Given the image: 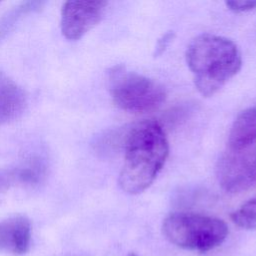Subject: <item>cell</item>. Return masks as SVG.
Returning <instances> with one entry per match:
<instances>
[{"label":"cell","mask_w":256,"mask_h":256,"mask_svg":"<svg viewBox=\"0 0 256 256\" xmlns=\"http://www.w3.org/2000/svg\"><path fill=\"white\" fill-rule=\"evenodd\" d=\"M124 151L119 186L128 194H139L153 183L168 157L169 145L163 128L153 120L137 123L126 134Z\"/></svg>","instance_id":"obj_1"},{"label":"cell","mask_w":256,"mask_h":256,"mask_svg":"<svg viewBox=\"0 0 256 256\" xmlns=\"http://www.w3.org/2000/svg\"><path fill=\"white\" fill-rule=\"evenodd\" d=\"M186 61L196 89L205 97L217 93L242 65L237 45L213 34H202L193 39L187 47Z\"/></svg>","instance_id":"obj_2"},{"label":"cell","mask_w":256,"mask_h":256,"mask_svg":"<svg viewBox=\"0 0 256 256\" xmlns=\"http://www.w3.org/2000/svg\"><path fill=\"white\" fill-rule=\"evenodd\" d=\"M162 233L170 243L179 248L205 253L225 241L228 227L216 217L176 212L163 220Z\"/></svg>","instance_id":"obj_3"},{"label":"cell","mask_w":256,"mask_h":256,"mask_svg":"<svg viewBox=\"0 0 256 256\" xmlns=\"http://www.w3.org/2000/svg\"><path fill=\"white\" fill-rule=\"evenodd\" d=\"M108 89L113 103L120 109L144 113L158 108L165 100L164 88L156 81L114 66L108 71Z\"/></svg>","instance_id":"obj_4"},{"label":"cell","mask_w":256,"mask_h":256,"mask_svg":"<svg viewBox=\"0 0 256 256\" xmlns=\"http://www.w3.org/2000/svg\"><path fill=\"white\" fill-rule=\"evenodd\" d=\"M219 185L229 193H241L256 186V144L229 148L216 164Z\"/></svg>","instance_id":"obj_5"},{"label":"cell","mask_w":256,"mask_h":256,"mask_svg":"<svg viewBox=\"0 0 256 256\" xmlns=\"http://www.w3.org/2000/svg\"><path fill=\"white\" fill-rule=\"evenodd\" d=\"M106 1H67L61 11V31L69 40L82 38L102 19Z\"/></svg>","instance_id":"obj_6"},{"label":"cell","mask_w":256,"mask_h":256,"mask_svg":"<svg viewBox=\"0 0 256 256\" xmlns=\"http://www.w3.org/2000/svg\"><path fill=\"white\" fill-rule=\"evenodd\" d=\"M31 244V223L23 215H15L0 221V252L23 255Z\"/></svg>","instance_id":"obj_7"},{"label":"cell","mask_w":256,"mask_h":256,"mask_svg":"<svg viewBox=\"0 0 256 256\" xmlns=\"http://www.w3.org/2000/svg\"><path fill=\"white\" fill-rule=\"evenodd\" d=\"M27 105L25 91L0 71V125L18 118Z\"/></svg>","instance_id":"obj_8"},{"label":"cell","mask_w":256,"mask_h":256,"mask_svg":"<svg viewBox=\"0 0 256 256\" xmlns=\"http://www.w3.org/2000/svg\"><path fill=\"white\" fill-rule=\"evenodd\" d=\"M256 143V105L242 111L234 120L229 133L228 145L240 149Z\"/></svg>","instance_id":"obj_9"},{"label":"cell","mask_w":256,"mask_h":256,"mask_svg":"<svg viewBox=\"0 0 256 256\" xmlns=\"http://www.w3.org/2000/svg\"><path fill=\"white\" fill-rule=\"evenodd\" d=\"M45 3L42 1H25L14 6L0 17V42L6 38L26 15L39 11Z\"/></svg>","instance_id":"obj_10"},{"label":"cell","mask_w":256,"mask_h":256,"mask_svg":"<svg viewBox=\"0 0 256 256\" xmlns=\"http://www.w3.org/2000/svg\"><path fill=\"white\" fill-rule=\"evenodd\" d=\"M234 225L244 230H256V196L244 202L230 214Z\"/></svg>","instance_id":"obj_11"},{"label":"cell","mask_w":256,"mask_h":256,"mask_svg":"<svg viewBox=\"0 0 256 256\" xmlns=\"http://www.w3.org/2000/svg\"><path fill=\"white\" fill-rule=\"evenodd\" d=\"M226 6L234 12H247L256 8V0L227 1Z\"/></svg>","instance_id":"obj_12"},{"label":"cell","mask_w":256,"mask_h":256,"mask_svg":"<svg viewBox=\"0 0 256 256\" xmlns=\"http://www.w3.org/2000/svg\"><path fill=\"white\" fill-rule=\"evenodd\" d=\"M172 37H173L172 33H167V34L163 35V37L158 41L155 55H160V54L163 53V51L166 49V47L168 46V44L172 40Z\"/></svg>","instance_id":"obj_13"},{"label":"cell","mask_w":256,"mask_h":256,"mask_svg":"<svg viewBox=\"0 0 256 256\" xmlns=\"http://www.w3.org/2000/svg\"><path fill=\"white\" fill-rule=\"evenodd\" d=\"M127 256H137V255H136L134 252H131V253H129Z\"/></svg>","instance_id":"obj_14"},{"label":"cell","mask_w":256,"mask_h":256,"mask_svg":"<svg viewBox=\"0 0 256 256\" xmlns=\"http://www.w3.org/2000/svg\"><path fill=\"white\" fill-rule=\"evenodd\" d=\"M0 191H2V188H1V185H0Z\"/></svg>","instance_id":"obj_15"}]
</instances>
